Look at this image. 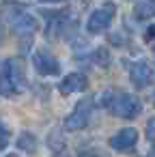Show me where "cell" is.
<instances>
[{"label": "cell", "instance_id": "6", "mask_svg": "<svg viewBox=\"0 0 155 157\" xmlns=\"http://www.w3.org/2000/svg\"><path fill=\"white\" fill-rule=\"evenodd\" d=\"M33 63H35V69L41 75H58L60 73V63L48 50H37L35 56H33Z\"/></svg>", "mask_w": 155, "mask_h": 157}, {"label": "cell", "instance_id": "3", "mask_svg": "<svg viewBox=\"0 0 155 157\" xmlns=\"http://www.w3.org/2000/svg\"><path fill=\"white\" fill-rule=\"evenodd\" d=\"M91 112H93V99H82V101L76 105V110L67 116L65 127H67L69 131L84 129V127L88 125V121H91Z\"/></svg>", "mask_w": 155, "mask_h": 157}, {"label": "cell", "instance_id": "13", "mask_svg": "<svg viewBox=\"0 0 155 157\" xmlns=\"http://www.w3.org/2000/svg\"><path fill=\"white\" fill-rule=\"evenodd\" d=\"M93 60H95V63H99V65H108V63H110V54H108L106 50H95Z\"/></svg>", "mask_w": 155, "mask_h": 157}, {"label": "cell", "instance_id": "5", "mask_svg": "<svg viewBox=\"0 0 155 157\" xmlns=\"http://www.w3.org/2000/svg\"><path fill=\"white\" fill-rule=\"evenodd\" d=\"M112 17H114V5H103L101 9L93 11L91 17H88V24H86L88 33H101V30H106L112 24Z\"/></svg>", "mask_w": 155, "mask_h": 157}, {"label": "cell", "instance_id": "9", "mask_svg": "<svg viewBox=\"0 0 155 157\" xmlns=\"http://www.w3.org/2000/svg\"><path fill=\"white\" fill-rule=\"evenodd\" d=\"M86 84H88V80H86L84 73H69V75L63 78V82L58 84V90H60L63 95H73V93H78V90H84Z\"/></svg>", "mask_w": 155, "mask_h": 157}, {"label": "cell", "instance_id": "14", "mask_svg": "<svg viewBox=\"0 0 155 157\" xmlns=\"http://www.w3.org/2000/svg\"><path fill=\"white\" fill-rule=\"evenodd\" d=\"M7 144H9V129L5 127L2 121H0V151H2Z\"/></svg>", "mask_w": 155, "mask_h": 157}, {"label": "cell", "instance_id": "19", "mask_svg": "<svg viewBox=\"0 0 155 157\" xmlns=\"http://www.w3.org/2000/svg\"><path fill=\"white\" fill-rule=\"evenodd\" d=\"M153 101H155V95H153Z\"/></svg>", "mask_w": 155, "mask_h": 157}, {"label": "cell", "instance_id": "1", "mask_svg": "<svg viewBox=\"0 0 155 157\" xmlns=\"http://www.w3.org/2000/svg\"><path fill=\"white\" fill-rule=\"evenodd\" d=\"M26 84L24 69L15 60H2L0 63V93L2 95H15Z\"/></svg>", "mask_w": 155, "mask_h": 157}, {"label": "cell", "instance_id": "10", "mask_svg": "<svg viewBox=\"0 0 155 157\" xmlns=\"http://www.w3.org/2000/svg\"><path fill=\"white\" fill-rule=\"evenodd\" d=\"M134 15L136 20H149L155 15V2H149V0H140V2L134 5Z\"/></svg>", "mask_w": 155, "mask_h": 157}, {"label": "cell", "instance_id": "2", "mask_svg": "<svg viewBox=\"0 0 155 157\" xmlns=\"http://www.w3.org/2000/svg\"><path fill=\"white\" fill-rule=\"evenodd\" d=\"M108 108H110V112L114 116H121V118H134L142 110L138 97H134L129 93H116V95H112L110 101H108Z\"/></svg>", "mask_w": 155, "mask_h": 157}, {"label": "cell", "instance_id": "18", "mask_svg": "<svg viewBox=\"0 0 155 157\" xmlns=\"http://www.w3.org/2000/svg\"><path fill=\"white\" fill-rule=\"evenodd\" d=\"M7 157H17V155H13V153H11V155H7Z\"/></svg>", "mask_w": 155, "mask_h": 157}, {"label": "cell", "instance_id": "15", "mask_svg": "<svg viewBox=\"0 0 155 157\" xmlns=\"http://www.w3.org/2000/svg\"><path fill=\"white\" fill-rule=\"evenodd\" d=\"M146 138L151 142H155V116L149 118V123H146Z\"/></svg>", "mask_w": 155, "mask_h": 157}, {"label": "cell", "instance_id": "16", "mask_svg": "<svg viewBox=\"0 0 155 157\" xmlns=\"http://www.w3.org/2000/svg\"><path fill=\"white\" fill-rule=\"evenodd\" d=\"M153 37H155V26H151V28H149V30H146V39H149V41H151V39H153Z\"/></svg>", "mask_w": 155, "mask_h": 157}, {"label": "cell", "instance_id": "12", "mask_svg": "<svg viewBox=\"0 0 155 157\" xmlns=\"http://www.w3.org/2000/svg\"><path fill=\"white\" fill-rule=\"evenodd\" d=\"M48 144H50V148H52L54 153H60V151H63V146H65V140H63V136H60L58 131H54V133H50Z\"/></svg>", "mask_w": 155, "mask_h": 157}, {"label": "cell", "instance_id": "4", "mask_svg": "<svg viewBox=\"0 0 155 157\" xmlns=\"http://www.w3.org/2000/svg\"><path fill=\"white\" fill-rule=\"evenodd\" d=\"M11 28L17 37H22L24 41H28L35 30H37V20L30 15V13H24V11H17L11 15Z\"/></svg>", "mask_w": 155, "mask_h": 157}, {"label": "cell", "instance_id": "8", "mask_svg": "<svg viewBox=\"0 0 155 157\" xmlns=\"http://www.w3.org/2000/svg\"><path fill=\"white\" fill-rule=\"evenodd\" d=\"M136 142H138V131L134 127H125L110 138V146L114 151H129Z\"/></svg>", "mask_w": 155, "mask_h": 157}, {"label": "cell", "instance_id": "11", "mask_svg": "<svg viewBox=\"0 0 155 157\" xmlns=\"http://www.w3.org/2000/svg\"><path fill=\"white\" fill-rule=\"evenodd\" d=\"M17 148L24 151V153H35V148H37V138H35L33 133L24 131V133L17 138Z\"/></svg>", "mask_w": 155, "mask_h": 157}, {"label": "cell", "instance_id": "17", "mask_svg": "<svg viewBox=\"0 0 155 157\" xmlns=\"http://www.w3.org/2000/svg\"><path fill=\"white\" fill-rule=\"evenodd\" d=\"M0 39H2V24H0Z\"/></svg>", "mask_w": 155, "mask_h": 157}, {"label": "cell", "instance_id": "7", "mask_svg": "<svg viewBox=\"0 0 155 157\" xmlns=\"http://www.w3.org/2000/svg\"><path fill=\"white\" fill-rule=\"evenodd\" d=\"M153 78H155L153 67H151L146 60H136V63L129 67V80H131V84L138 86V88L149 86V84L153 82Z\"/></svg>", "mask_w": 155, "mask_h": 157}]
</instances>
